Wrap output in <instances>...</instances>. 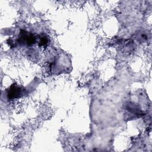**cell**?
I'll return each instance as SVG.
<instances>
[{
	"label": "cell",
	"mask_w": 152,
	"mask_h": 152,
	"mask_svg": "<svg viewBox=\"0 0 152 152\" xmlns=\"http://www.w3.org/2000/svg\"><path fill=\"white\" fill-rule=\"evenodd\" d=\"M127 110L131 112V113H132L134 114H135V115H141L143 112L140 111V109L138 108V107L135 105H133V104H130V105H127Z\"/></svg>",
	"instance_id": "2"
},
{
	"label": "cell",
	"mask_w": 152,
	"mask_h": 152,
	"mask_svg": "<svg viewBox=\"0 0 152 152\" xmlns=\"http://www.w3.org/2000/svg\"><path fill=\"white\" fill-rule=\"evenodd\" d=\"M22 93V90L17 86H12L8 91V97L9 99H13L17 98Z\"/></svg>",
	"instance_id": "1"
},
{
	"label": "cell",
	"mask_w": 152,
	"mask_h": 152,
	"mask_svg": "<svg viewBox=\"0 0 152 152\" xmlns=\"http://www.w3.org/2000/svg\"><path fill=\"white\" fill-rule=\"evenodd\" d=\"M48 42H49V40L47 38V37H46V36L42 37L41 38V40H40V42H39V46H45L48 45Z\"/></svg>",
	"instance_id": "3"
}]
</instances>
